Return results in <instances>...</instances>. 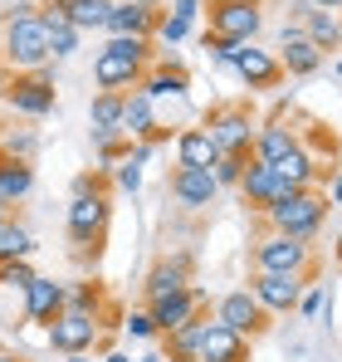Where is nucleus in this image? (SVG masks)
<instances>
[{
    "label": "nucleus",
    "instance_id": "nucleus-1",
    "mask_svg": "<svg viewBox=\"0 0 342 362\" xmlns=\"http://www.w3.org/2000/svg\"><path fill=\"white\" fill-rule=\"evenodd\" d=\"M147 59H152L147 40H137V35H113V40L98 49V59H93V83H98L103 93H127V88L142 83Z\"/></svg>",
    "mask_w": 342,
    "mask_h": 362
},
{
    "label": "nucleus",
    "instance_id": "nucleus-2",
    "mask_svg": "<svg viewBox=\"0 0 342 362\" xmlns=\"http://www.w3.org/2000/svg\"><path fill=\"white\" fill-rule=\"evenodd\" d=\"M49 30H45V20L30 10V5H20V10H10V20H5V64L10 69H25V74H40V69H49Z\"/></svg>",
    "mask_w": 342,
    "mask_h": 362
},
{
    "label": "nucleus",
    "instance_id": "nucleus-3",
    "mask_svg": "<svg viewBox=\"0 0 342 362\" xmlns=\"http://www.w3.org/2000/svg\"><path fill=\"white\" fill-rule=\"evenodd\" d=\"M323 216H328V196L323 191H288L279 196L274 206H264V221H269V230H279V235H293V240H313V230L323 226Z\"/></svg>",
    "mask_w": 342,
    "mask_h": 362
},
{
    "label": "nucleus",
    "instance_id": "nucleus-4",
    "mask_svg": "<svg viewBox=\"0 0 342 362\" xmlns=\"http://www.w3.org/2000/svg\"><path fill=\"white\" fill-rule=\"evenodd\" d=\"M206 132L216 137V147L220 152H235V157H254V118H249V108L244 103H225V108H216L211 118H206Z\"/></svg>",
    "mask_w": 342,
    "mask_h": 362
},
{
    "label": "nucleus",
    "instance_id": "nucleus-5",
    "mask_svg": "<svg viewBox=\"0 0 342 362\" xmlns=\"http://www.w3.org/2000/svg\"><path fill=\"white\" fill-rule=\"evenodd\" d=\"M5 108L20 113V118H49V113H54V74L40 69V74L10 78V88H5Z\"/></svg>",
    "mask_w": 342,
    "mask_h": 362
},
{
    "label": "nucleus",
    "instance_id": "nucleus-6",
    "mask_svg": "<svg viewBox=\"0 0 342 362\" xmlns=\"http://www.w3.org/2000/svg\"><path fill=\"white\" fill-rule=\"evenodd\" d=\"M103 333V318L98 313H83V308H64L54 323H49V348L73 358V353H88Z\"/></svg>",
    "mask_w": 342,
    "mask_h": 362
},
{
    "label": "nucleus",
    "instance_id": "nucleus-7",
    "mask_svg": "<svg viewBox=\"0 0 342 362\" xmlns=\"http://www.w3.org/2000/svg\"><path fill=\"white\" fill-rule=\"evenodd\" d=\"M259 25H264L259 0H211V35L249 45L259 35Z\"/></svg>",
    "mask_w": 342,
    "mask_h": 362
},
{
    "label": "nucleus",
    "instance_id": "nucleus-8",
    "mask_svg": "<svg viewBox=\"0 0 342 362\" xmlns=\"http://www.w3.org/2000/svg\"><path fill=\"white\" fill-rule=\"evenodd\" d=\"M303 269H308V240L269 230L254 245V274H303Z\"/></svg>",
    "mask_w": 342,
    "mask_h": 362
},
{
    "label": "nucleus",
    "instance_id": "nucleus-9",
    "mask_svg": "<svg viewBox=\"0 0 342 362\" xmlns=\"http://www.w3.org/2000/svg\"><path fill=\"white\" fill-rule=\"evenodd\" d=\"M108 216H113V206H108L103 191L73 196V201H69V240H73V245H93V250H98L103 230H108Z\"/></svg>",
    "mask_w": 342,
    "mask_h": 362
},
{
    "label": "nucleus",
    "instance_id": "nucleus-10",
    "mask_svg": "<svg viewBox=\"0 0 342 362\" xmlns=\"http://www.w3.org/2000/svg\"><path fill=\"white\" fill-rule=\"evenodd\" d=\"M216 323H225V328H235V333L254 338V333L269 323V313H264V303L254 299L249 289H230L225 299L216 303Z\"/></svg>",
    "mask_w": 342,
    "mask_h": 362
},
{
    "label": "nucleus",
    "instance_id": "nucleus-11",
    "mask_svg": "<svg viewBox=\"0 0 342 362\" xmlns=\"http://www.w3.org/2000/svg\"><path fill=\"white\" fill-rule=\"evenodd\" d=\"M171 196L186 206V211H206L216 196H220V181L211 167H176L171 172Z\"/></svg>",
    "mask_w": 342,
    "mask_h": 362
},
{
    "label": "nucleus",
    "instance_id": "nucleus-12",
    "mask_svg": "<svg viewBox=\"0 0 342 362\" xmlns=\"http://www.w3.org/2000/svg\"><path fill=\"white\" fill-rule=\"evenodd\" d=\"M147 313H152L157 333L167 338V333H176V328H186V323H196V318H201V289L191 284V289H181V294L152 299V303H147Z\"/></svg>",
    "mask_w": 342,
    "mask_h": 362
},
{
    "label": "nucleus",
    "instance_id": "nucleus-13",
    "mask_svg": "<svg viewBox=\"0 0 342 362\" xmlns=\"http://www.w3.org/2000/svg\"><path fill=\"white\" fill-rule=\"evenodd\" d=\"M293 186L279 181V172L269 167V162H259V157H249V167H244V177H240V196H244V206H254V211H264V206H274L279 196H288Z\"/></svg>",
    "mask_w": 342,
    "mask_h": 362
},
{
    "label": "nucleus",
    "instance_id": "nucleus-14",
    "mask_svg": "<svg viewBox=\"0 0 342 362\" xmlns=\"http://www.w3.org/2000/svg\"><path fill=\"white\" fill-rule=\"evenodd\" d=\"M249 294L264 303V313H288L303 299V274H254Z\"/></svg>",
    "mask_w": 342,
    "mask_h": 362
},
{
    "label": "nucleus",
    "instance_id": "nucleus-15",
    "mask_svg": "<svg viewBox=\"0 0 342 362\" xmlns=\"http://www.w3.org/2000/svg\"><path fill=\"white\" fill-rule=\"evenodd\" d=\"M230 69H235V74H240V78H244L249 88H274V83L284 78V64H279V54L259 49L254 40H249V45H244V49L235 54V64H230Z\"/></svg>",
    "mask_w": 342,
    "mask_h": 362
},
{
    "label": "nucleus",
    "instance_id": "nucleus-16",
    "mask_svg": "<svg viewBox=\"0 0 342 362\" xmlns=\"http://www.w3.org/2000/svg\"><path fill=\"white\" fill-rule=\"evenodd\" d=\"M279 64H284V74H293V78H308V74H318V69H323V49H318L298 25H284Z\"/></svg>",
    "mask_w": 342,
    "mask_h": 362
},
{
    "label": "nucleus",
    "instance_id": "nucleus-17",
    "mask_svg": "<svg viewBox=\"0 0 342 362\" xmlns=\"http://www.w3.org/2000/svg\"><path fill=\"white\" fill-rule=\"evenodd\" d=\"M157 20H162L157 5H142V0H113L108 35H137V40H147V35H157Z\"/></svg>",
    "mask_w": 342,
    "mask_h": 362
},
{
    "label": "nucleus",
    "instance_id": "nucleus-18",
    "mask_svg": "<svg viewBox=\"0 0 342 362\" xmlns=\"http://www.w3.org/2000/svg\"><path fill=\"white\" fill-rule=\"evenodd\" d=\"M196 362H249V338L211 318V323H206V343H201V358H196Z\"/></svg>",
    "mask_w": 342,
    "mask_h": 362
},
{
    "label": "nucleus",
    "instance_id": "nucleus-19",
    "mask_svg": "<svg viewBox=\"0 0 342 362\" xmlns=\"http://www.w3.org/2000/svg\"><path fill=\"white\" fill-rule=\"evenodd\" d=\"M64 299H69V284H54V279H45V274H35V284L25 289V313H30V323H54L59 313H64Z\"/></svg>",
    "mask_w": 342,
    "mask_h": 362
},
{
    "label": "nucleus",
    "instance_id": "nucleus-20",
    "mask_svg": "<svg viewBox=\"0 0 342 362\" xmlns=\"http://www.w3.org/2000/svg\"><path fill=\"white\" fill-rule=\"evenodd\" d=\"M181 289H191V259H186V255L162 259V264L147 274V284H142L147 303H152V299H167V294H181Z\"/></svg>",
    "mask_w": 342,
    "mask_h": 362
},
{
    "label": "nucleus",
    "instance_id": "nucleus-21",
    "mask_svg": "<svg viewBox=\"0 0 342 362\" xmlns=\"http://www.w3.org/2000/svg\"><path fill=\"white\" fill-rule=\"evenodd\" d=\"M88 127H93V142H117L122 137V93H93L88 103Z\"/></svg>",
    "mask_w": 342,
    "mask_h": 362
},
{
    "label": "nucleus",
    "instance_id": "nucleus-22",
    "mask_svg": "<svg viewBox=\"0 0 342 362\" xmlns=\"http://www.w3.org/2000/svg\"><path fill=\"white\" fill-rule=\"evenodd\" d=\"M216 157H220V147L206 132V122L201 127H181V137H176V167H216Z\"/></svg>",
    "mask_w": 342,
    "mask_h": 362
},
{
    "label": "nucleus",
    "instance_id": "nucleus-23",
    "mask_svg": "<svg viewBox=\"0 0 342 362\" xmlns=\"http://www.w3.org/2000/svg\"><path fill=\"white\" fill-rule=\"evenodd\" d=\"M298 20H303V35H308L318 49H338L342 45V15H333V10H313L308 0H298Z\"/></svg>",
    "mask_w": 342,
    "mask_h": 362
},
{
    "label": "nucleus",
    "instance_id": "nucleus-24",
    "mask_svg": "<svg viewBox=\"0 0 342 362\" xmlns=\"http://www.w3.org/2000/svg\"><path fill=\"white\" fill-rule=\"evenodd\" d=\"M137 88H142L152 103H157V98H171V103H181V108H186V88H191V78H186V69L162 64V69H147Z\"/></svg>",
    "mask_w": 342,
    "mask_h": 362
},
{
    "label": "nucleus",
    "instance_id": "nucleus-25",
    "mask_svg": "<svg viewBox=\"0 0 342 362\" xmlns=\"http://www.w3.org/2000/svg\"><path fill=\"white\" fill-rule=\"evenodd\" d=\"M40 20H45V30H49V54H54V59H69V54L78 49V30L69 25V10H64L59 0H49V5L40 10Z\"/></svg>",
    "mask_w": 342,
    "mask_h": 362
},
{
    "label": "nucleus",
    "instance_id": "nucleus-26",
    "mask_svg": "<svg viewBox=\"0 0 342 362\" xmlns=\"http://www.w3.org/2000/svg\"><path fill=\"white\" fill-rule=\"evenodd\" d=\"M293 147H298V132L284 127V122H264V127L254 132V157H259V162H269V167H274V162H284Z\"/></svg>",
    "mask_w": 342,
    "mask_h": 362
},
{
    "label": "nucleus",
    "instance_id": "nucleus-27",
    "mask_svg": "<svg viewBox=\"0 0 342 362\" xmlns=\"http://www.w3.org/2000/svg\"><path fill=\"white\" fill-rule=\"evenodd\" d=\"M69 10V25L83 35V30H108V15H113V0H59Z\"/></svg>",
    "mask_w": 342,
    "mask_h": 362
},
{
    "label": "nucleus",
    "instance_id": "nucleus-28",
    "mask_svg": "<svg viewBox=\"0 0 342 362\" xmlns=\"http://www.w3.org/2000/svg\"><path fill=\"white\" fill-rule=\"evenodd\" d=\"M30 186H35V172H30V162H15V157H5L0 152V201H25L30 196Z\"/></svg>",
    "mask_w": 342,
    "mask_h": 362
},
{
    "label": "nucleus",
    "instance_id": "nucleus-29",
    "mask_svg": "<svg viewBox=\"0 0 342 362\" xmlns=\"http://www.w3.org/2000/svg\"><path fill=\"white\" fill-rule=\"evenodd\" d=\"M274 172H279V181H288L293 191H308V186L318 181V162H313V157L303 152V142H298L284 162H274Z\"/></svg>",
    "mask_w": 342,
    "mask_h": 362
},
{
    "label": "nucleus",
    "instance_id": "nucleus-30",
    "mask_svg": "<svg viewBox=\"0 0 342 362\" xmlns=\"http://www.w3.org/2000/svg\"><path fill=\"white\" fill-rule=\"evenodd\" d=\"M206 323H211V318H196V323H186V328L167 333L171 362H196V358H201V343H206Z\"/></svg>",
    "mask_w": 342,
    "mask_h": 362
},
{
    "label": "nucleus",
    "instance_id": "nucleus-31",
    "mask_svg": "<svg viewBox=\"0 0 342 362\" xmlns=\"http://www.w3.org/2000/svg\"><path fill=\"white\" fill-rule=\"evenodd\" d=\"M30 255H35V235L10 221V226L0 230V259H30Z\"/></svg>",
    "mask_w": 342,
    "mask_h": 362
},
{
    "label": "nucleus",
    "instance_id": "nucleus-32",
    "mask_svg": "<svg viewBox=\"0 0 342 362\" xmlns=\"http://www.w3.org/2000/svg\"><path fill=\"white\" fill-rule=\"evenodd\" d=\"M64 308H83V313H98V318H103V289H98V284H73L69 299H64Z\"/></svg>",
    "mask_w": 342,
    "mask_h": 362
},
{
    "label": "nucleus",
    "instance_id": "nucleus-33",
    "mask_svg": "<svg viewBox=\"0 0 342 362\" xmlns=\"http://www.w3.org/2000/svg\"><path fill=\"white\" fill-rule=\"evenodd\" d=\"M244 167H249V157H235V152H220L211 172H216V181H220V186H240V177H244Z\"/></svg>",
    "mask_w": 342,
    "mask_h": 362
},
{
    "label": "nucleus",
    "instance_id": "nucleus-34",
    "mask_svg": "<svg viewBox=\"0 0 342 362\" xmlns=\"http://www.w3.org/2000/svg\"><path fill=\"white\" fill-rule=\"evenodd\" d=\"M122 333H127V338H137V343H147V338H162L147 308H137V313H127V318H122Z\"/></svg>",
    "mask_w": 342,
    "mask_h": 362
},
{
    "label": "nucleus",
    "instance_id": "nucleus-35",
    "mask_svg": "<svg viewBox=\"0 0 342 362\" xmlns=\"http://www.w3.org/2000/svg\"><path fill=\"white\" fill-rule=\"evenodd\" d=\"M186 35H191V20H176L171 10L157 20V40H162V45H181Z\"/></svg>",
    "mask_w": 342,
    "mask_h": 362
},
{
    "label": "nucleus",
    "instance_id": "nucleus-36",
    "mask_svg": "<svg viewBox=\"0 0 342 362\" xmlns=\"http://www.w3.org/2000/svg\"><path fill=\"white\" fill-rule=\"evenodd\" d=\"M0 152H5V157H15V162H30V157H35V137H30V132H10Z\"/></svg>",
    "mask_w": 342,
    "mask_h": 362
},
{
    "label": "nucleus",
    "instance_id": "nucleus-37",
    "mask_svg": "<svg viewBox=\"0 0 342 362\" xmlns=\"http://www.w3.org/2000/svg\"><path fill=\"white\" fill-rule=\"evenodd\" d=\"M0 284H10V289H30V284H35V269H30V259H10Z\"/></svg>",
    "mask_w": 342,
    "mask_h": 362
},
{
    "label": "nucleus",
    "instance_id": "nucleus-38",
    "mask_svg": "<svg viewBox=\"0 0 342 362\" xmlns=\"http://www.w3.org/2000/svg\"><path fill=\"white\" fill-rule=\"evenodd\" d=\"M206 49H211L216 64H235V54H240L244 45H240V40H220V35H206Z\"/></svg>",
    "mask_w": 342,
    "mask_h": 362
},
{
    "label": "nucleus",
    "instance_id": "nucleus-39",
    "mask_svg": "<svg viewBox=\"0 0 342 362\" xmlns=\"http://www.w3.org/2000/svg\"><path fill=\"white\" fill-rule=\"evenodd\" d=\"M117 186H122V191H137V186H142V162H137L132 152L117 162Z\"/></svg>",
    "mask_w": 342,
    "mask_h": 362
},
{
    "label": "nucleus",
    "instance_id": "nucleus-40",
    "mask_svg": "<svg viewBox=\"0 0 342 362\" xmlns=\"http://www.w3.org/2000/svg\"><path fill=\"white\" fill-rule=\"evenodd\" d=\"M323 308H328V289H308V294L298 299V313H303V318H318Z\"/></svg>",
    "mask_w": 342,
    "mask_h": 362
},
{
    "label": "nucleus",
    "instance_id": "nucleus-41",
    "mask_svg": "<svg viewBox=\"0 0 342 362\" xmlns=\"http://www.w3.org/2000/svg\"><path fill=\"white\" fill-rule=\"evenodd\" d=\"M171 15H176V20H191V25H196V15H201V0H171Z\"/></svg>",
    "mask_w": 342,
    "mask_h": 362
},
{
    "label": "nucleus",
    "instance_id": "nucleus-42",
    "mask_svg": "<svg viewBox=\"0 0 342 362\" xmlns=\"http://www.w3.org/2000/svg\"><path fill=\"white\" fill-rule=\"evenodd\" d=\"M328 206H342V172H333V186H328Z\"/></svg>",
    "mask_w": 342,
    "mask_h": 362
},
{
    "label": "nucleus",
    "instance_id": "nucleus-43",
    "mask_svg": "<svg viewBox=\"0 0 342 362\" xmlns=\"http://www.w3.org/2000/svg\"><path fill=\"white\" fill-rule=\"evenodd\" d=\"M308 5H313V10H333V15L342 10V0H308Z\"/></svg>",
    "mask_w": 342,
    "mask_h": 362
},
{
    "label": "nucleus",
    "instance_id": "nucleus-44",
    "mask_svg": "<svg viewBox=\"0 0 342 362\" xmlns=\"http://www.w3.org/2000/svg\"><path fill=\"white\" fill-rule=\"evenodd\" d=\"M10 226V201H0V230Z\"/></svg>",
    "mask_w": 342,
    "mask_h": 362
},
{
    "label": "nucleus",
    "instance_id": "nucleus-45",
    "mask_svg": "<svg viewBox=\"0 0 342 362\" xmlns=\"http://www.w3.org/2000/svg\"><path fill=\"white\" fill-rule=\"evenodd\" d=\"M103 362H132V358H127V353H108Z\"/></svg>",
    "mask_w": 342,
    "mask_h": 362
},
{
    "label": "nucleus",
    "instance_id": "nucleus-46",
    "mask_svg": "<svg viewBox=\"0 0 342 362\" xmlns=\"http://www.w3.org/2000/svg\"><path fill=\"white\" fill-rule=\"evenodd\" d=\"M69 362H93V358H88V353H73V358H69Z\"/></svg>",
    "mask_w": 342,
    "mask_h": 362
},
{
    "label": "nucleus",
    "instance_id": "nucleus-47",
    "mask_svg": "<svg viewBox=\"0 0 342 362\" xmlns=\"http://www.w3.org/2000/svg\"><path fill=\"white\" fill-rule=\"evenodd\" d=\"M0 362H25V358H15V353H0Z\"/></svg>",
    "mask_w": 342,
    "mask_h": 362
},
{
    "label": "nucleus",
    "instance_id": "nucleus-48",
    "mask_svg": "<svg viewBox=\"0 0 342 362\" xmlns=\"http://www.w3.org/2000/svg\"><path fill=\"white\" fill-rule=\"evenodd\" d=\"M137 362H167V358H157V353H147V358H137Z\"/></svg>",
    "mask_w": 342,
    "mask_h": 362
},
{
    "label": "nucleus",
    "instance_id": "nucleus-49",
    "mask_svg": "<svg viewBox=\"0 0 342 362\" xmlns=\"http://www.w3.org/2000/svg\"><path fill=\"white\" fill-rule=\"evenodd\" d=\"M338 259H342V235H338Z\"/></svg>",
    "mask_w": 342,
    "mask_h": 362
},
{
    "label": "nucleus",
    "instance_id": "nucleus-50",
    "mask_svg": "<svg viewBox=\"0 0 342 362\" xmlns=\"http://www.w3.org/2000/svg\"><path fill=\"white\" fill-rule=\"evenodd\" d=\"M338 74H342V59H338Z\"/></svg>",
    "mask_w": 342,
    "mask_h": 362
}]
</instances>
